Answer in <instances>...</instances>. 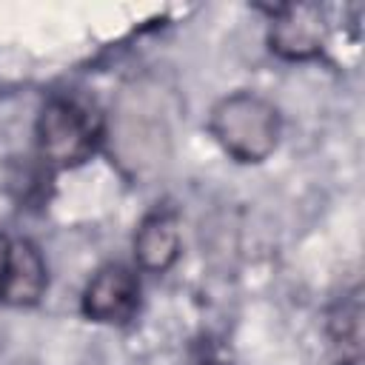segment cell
Returning a JSON list of instances; mask_svg holds the SVG:
<instances>
[{
    "instance_id": "1",
    "label": "cell",
    "mask_w": 365,
    "mask_h": 365,
    "mask_svg": "<svg viewBox=\"0 0 365 365\" xmlns=\"http://www.w3.org/2000/svg\"><path fill=\"white\" fill-rule=\"evenodd\" d=\"M208 131L237 163H262L279 143L282 120L271 100L254 91H234L214 103Z\"/></svg>"
},
{
    "instance_id": "2",
    "label": "cell",
    "mask_w": 365,
    "mask_h": 365,
    "mask_svg": "<svg viewBox=\"0 0 365 365\" xmlns=\"http://www.w3.org/2000/svg\"><path fill=\"white\" fill-rule=\"evenodd\" d=\"M37 154L48 168H74L86 163L103 140V117L94 106L57 94L48 97L34 123Z\"/></svg>"
},
{
    "instance_id": "3",
    "label": "cell",
    "mask_w": 365,
    "mask_h": 365,
    "mask_svg": "<svg viewBox=\"0 0 365 365\" xmlns=\"http://www.w3.org/2000/svg\"><path fill=\"white\" fill-rule=\"evenodd\" d=\"M80 308L86 319L100 325H125L140 308V279L123 262H108L94 271L83 288Z\"/></svg>"
},
{
    "instance_id": "4",
    "label": "cell",
    "mask_w": 365,
    "mask_h": 365,
    "mask_svg": "<svg viewBox=\"0 0 365 365\" xmlns=\"http://www.w3.org/2000/svg\"><path fill=\"white\" fill-rule=\"evenodd\" d=\"M46 285L48 271L37 245L0 231V305H34Z\"/></svg>"
},
{
    "instance_id": "5",
    "label": "cell",
    "mask_w": 365,
    "mask_h": 365,
    "mask_svg": "<svg viewBox=\"0 0 365 365\" xmlns=\"http://www.w3.org/2000/svg\"><path fill=\"white\" fill-rule=\"evenodd\" d=\"M328 23L322 17V9L314 3H288L271 9V26H268V43L271 51H277L285 60H308L317 57L325 46Z\"/></svg>"
},
{
    "instance_id": "6",
    "label": "cell",
    "mask_w": 365,
    "mask_h": 365,
    "mask_svg": "<svg viewBox=\"0 0 365 365\" xmlns=\"http://www.w3.org/2000/svg\"><path fill=\"white\" fill-rule=\"evenodd\" d=\"M180 220L168 205H157L134 231V259L143 271L163 274L180 257Z\"/></svg>"
},
{
    "instance_id": "7",
    "label": "cell",
    "mask_w": 365,
    "mask_h": 365,
    "mask_svg": "<svg viewBox=\"0 0 365 365\" xmlns=\"http://www.w3.org/2000/svg\"><path fill=\"white\" fill-rule=\"evenodd\" d=\"M328 334L339 365H359L362 359V291H348L328 314Z\"/></svg>"
},
{
    "instance_id": "8",
    "label": "cell",
    "mask_w": 365,
    "mask_h": 365,
    "mask_svg": "<svg viewBox=\"0 0 365 365\" xmlns=\"http://www.w3.org/2000/svg\"><path fill=\"white\" fill-rule=\"evenodd\" d=\"M202 365H225V362H217V359H208V362H202Z\"/></svg>"
}]
</instances>
